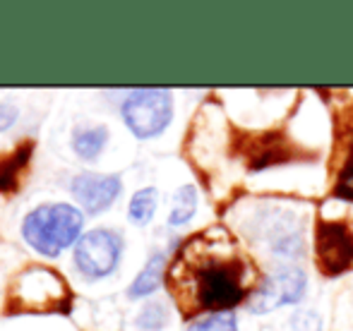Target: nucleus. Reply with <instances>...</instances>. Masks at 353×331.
Returning a JSON list of instances; mask_svg holds the SVG:
<instances>
[{"mask_svg": "<svg viewBox=\"0 0 353 331\" xmlns=\"http://www.w3.org/2000/svg\"><path fill=\"white\" fill-rule=\"evenodd\" d=\"M34 156V142H22L14 151L0 159V192L17 190V180Z\"/></svg>", "mask_w": 353, "mask_h": 331, "instance_id": "obj_9", "label": "nucleus"}, {"mask_svg": "<svg viewBox=\"0 0 353 331\" xmlns=\"http://www.w3.org/2000/svg\"><path fill=\"white\" fill-rule=\"evenodd\" d=\"M121 190H123L121 178L103 175V173H79L70 182V192L74 195V200L92 216L106 211L118 200Z\"/></svg>", "mask_w": 353, "mask_h": 331, "instance_id": "obj_8", "label": "nucleus"}, {"mask_svg": "<svg viewBox=\"0 0 353 331\" xmlns=\"http://www.w3.org/2000/svg\"><path fill=\"white\" fill-rule=\"evenodd\" d=\"M336 195L353 197V145H351V151H349V159H346V166L341 168L339 182H336Z\"/></svg>", "mask_w": 353, "mask_h": 331, "instance_id": "obj_16", "label": "nucleus"}, {"mask_svg": "<svg viewBox=\"0 0 353 331\" xmlns=\"http://www.w3.org/2000/svg\"><path fill=\"white\" fill-rule=\"evenodd\" d=\"M123 120L140 140L161 135L173 116V98L166 89H137L123 101Z\"/></svg>", "mask_w": 353, "mask_h": 331, "instance_id": "obj_4", "label": "nucleus"}, {"mask_svg": "<svg viewBox=\"0 0 353 331\" xmlns=\"http://www.w3.org/2000/svg\"><path fill=\"white\" fill-rule=\"evenodd\" d=\"M123 238L111 228H94L74 245V266L84 279H103L121 261Z\"/></svg>", "mask_w": 353, "mask_h": 331, "instance_id": "obj_5", "label": "nucleus"}, {"mask_svg": "<svg viewBox=\"0 0 353 331\" xmlns=\"http://www.w3.org/2000/svg\"><path fill=\"white\" fill-rule=\"evenodd\" d=\"M154 211H157V190L154 187H142L132 195L130 204H128V219L137 226H144L152 221Z\"/></svg>", "mask_w": 353, "mask_h": 331, "instance_id": "obj_12", "label": "nucleus"}, {"mask_svg": "<svg viewBox=\"0 0 353 331\" xmlns=\"http://www.w3.org/2000/svg\"><path fill=\"white\" fill-rule=\"evenodd\" d=\"M307 276L303 269H281L274 276H267L260 288H255L250 310L265 314L279 305H293L305 295Z\"/></svg>", "mask_w": 353, "mask_h": 331, "instance_id": "obj_7", "label": "nucleus"}, {"mask_svg": "<svg viewBox=\"0 0 353 331\" xmlns=\"http://www.w3.org/2000/svg\"><path fill=\"white\" fill-rule=\"evenodd\" d=\"M84 216L77 206L58 202V204H41L29 211L22 224V235L29 248L46 257H58L68 250L74 240L82 238Z\"/></svg>", "mask_w": 353, "mask_h": 331, "instance_id": "obj_3", "label": "nucleus"}, {"mask_svg": "<svg viewBox=\"0 0 353 331\" xmlns=\"http://www.w3.org/2000/svg\"><path fill=\"white\" fill-rule=\"evenodd\" d=\"M257 281V266L223 226L200 231L178 248L166 269V286L183 317L228 312Z\"/></svg>", "mask_w": 353, "mask_h": 331, "instance_id": "obj_1", "label": "nucleus"}, {"mask_svg": "<svg viewBox=\"0 0 353 331\" xmlns=\"http://www.w3.org/2000/svg\"><path fill=\"white\" fill-rule=\"evenodd\" d=\"M197 209V190L192 185H183L181 190L173 195V206L168 214V224L171 226H183L192 219Z\"/></svg>", "mask_w": 353, "mask_h": 331, "instance_id": "obj_13", "label": "nucleus"}, {"mask_svg": "<svg viewBox=\"0 0 353 331\" xmlns=\"http://www.w3.org/2000/svg\"><path fill=\"white\" fill-rule=\"evenodd\" d=\"M317 264L327 276H336L353 264V235L341 221H317L315 231Z\"/></svg>", "mask_w": 353, "mask_h": 331, "instance_id": "obj_6", "label": "nucleus"}, {"mask_svg": "<svg viewBox=\"0 0 353 331\" xmlns=\"http://www.w3.org/2000/svg\"><path fill=\"white\" fill-rule=\"evenodd\" d=\"M188 331H238V319L233 312H214L192 322Z\"/></svg>", "mask_w": 353, "mask_h": 331, "instance_id": "obj_14", "label": "nucleus"}, {"mask_svg": "<svg viewBox=\"0 0 353 331\" xmlns=\"http://www.w3.org/2000/svg\"><path fill=\"white\" fill-rule=\"evenodd\" d=\"M168 322V312L161 303H149L147 308H142V312L137 314V327L144 331H159L163 329Z\"/></svg>", "mask_w": 353, "mask_h": 331, "instance_id": "obj_15", "label": "nucleus"}, {"mask_svg": "<svg viewBox=\"0 0 353 331\" xmlns=\"http://www.w3.org/2000/svg\"><path fill=\"white\" fill-rule=\"evenodd\" d=\"M163 276H166V255H163V252H154L147 259V264H144V269L140 271V276H137L130 288H128V295L135 300V298H144V295L154 293V290L159 288V284L163 281Z\"/></svg>", "mask_w": 353, "mask_h": 331, "instance_id": "obj_10", "label": "nucleus"}, {"mask_svg": "<svg viewBox=\"0 0 353 331\" xmlns=\"http://www.w3.org/2000/svg\"><path fill=\"white\" fill-rule=\"evenodd\" d=\"M108 142V130L103 125H92V127H79L72 137V149L79 159L94 161L103 151Z\"/></svg>", "mask_w": 353, "mask_h": 331, "instance_id": "obj_11", "label": "nucleus"}, {"mask_svg": "<svg viewBox=\"0 0 353 331\" xmlns=\"http://www.w3.org/2000/svg\"><path fill=\"white\" fill-rule=\"evenodd\" d=\"M291 324L296 331H320V317L307 312V310H301V312L293 314Z\"/></svg>", "mask_w": 353, "mask_h": 331, "instance_id": "obj_17", "label": "nucleus"}, {"mask_svg": "<svg viewBox=\"0 0 353 331\" xmlns=\"http://www.w3.org/2000/svg\"><path fill=\"white\" fill-rule=\"evenodd\" d=\"M17 122V108L12 103H0V132L10 130Z\"/></svg>", "mask_w": 353, "mask_h": 331, "instance_id": "obj_18", "label": "nucleus"}, {"mask_svg": "<svg viewBox=\"0 0 353 331\" xmlns=\"http://www.w3.org/2000/svg\"><path fill=\"white\" fill-rule=\"evenodd\" d=\"M72 290L65 276L58 269L43 264H32L22 269L8 286L5 312L27 314V312H70Z\"/></svg>", "mask_w": 353, "mask_h": 331, "instance_id": "obj_2", "label": "nucleus"}]
</instances>
